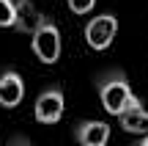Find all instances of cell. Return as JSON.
<instances>
[{
  "label": "cell",
  "instance_id": "6da1fadb",
  "mask_svg": "<svg viewBox=\"0 0 148 146\" xmlns=\"http://www.w3.org/2000/svg\"><path fill=\"white\" fill-rule=\"evenodd\" d=\"M30 36H33V53L41 64H55L60 58V30L52 19L38 14Z\"/></svg>",
  "mask_w": 148,
  "mask_h": 146
},
{
  "label": "cell",
  "instance_id": "7a4b0ae2",
  "mask_svg": "<svg viewBox=\"0 0 148 146\" xmlns=\"http://www.w3.org/2000/svg\"><path fill=\"white\" fill-rule=\"evenodd\" d=\"M99 97H101V105H104L107 113L118 116L121 110L132 108V105H137L140 99L132 94V88H129V83L123 80L121 75L115 77H107V80L99 83Z\"/></svg>",
  "mask_w": 148,
  "mask_h": 146
},
{
  "label": "cell",
  "instance_id": "3957f363",
  "mask_svg": "<svg viewBox=\"0 0 148 146\" xmlns=\"http://www.w3.org/2000/svg\"><path fill=\"white\" fill-rule=\"evenodd\" d=\"M118 33V19L115 14H96L85 25V42L90 50H107Z\"/></svg>",
  "mask_w": 148,
  "mask_h": 146
},
{
  "label": "cell",
  "instance_id": "277c9868",
  "mask_svg": "<svg viewBox=\"0 0 148 146\" xmlns=\"http://www.w3.org/2000/svg\"><path fill=\"white\" fill-rule=\"evenodd\" d=\"M63 105H66L63 102V91L60 88H47L36 99V119L41 124H55L63 116Z\"/></svg>",
  "mask_w": 148,
  "mask_h": 146
},
{
  "label": "cell",
  "instance_id": "5b68a950",
  "mask_svg": "<svg viewBox=\"0 0 148 146\" xmlns=\"http://www.w3.org/2000/svg\"><path fill=\"white\" fill-rule=\"evenodd\" d=\"M25 97V83L16 72H3L0 75V105L3 108H16Z\"/></svg>",
  "mask_w": 148,
  "mask_h": 146
},
{
  "label": "cell",
  "instance_id": "8992f818",
  "mask_svg": "<svg viewBox=\"0 0 148 146\" xmlns=\"http://www.w3.org/2000/svg\"><path fill=\"white\" fill-rule=\"evenodd\" d=\"M77 141L82 146H104L110 141V124H104V121H82L77 127Z\"/></svg>",
  "mask_w": 148,
  "mask_h": 146
},
{
  "label": "cell",
  "instance_id": "52a82bcc",
  "mask_svg": "<svg viewBox=\"0 0 148 146\" xmlns=\"http://www.w3.org/2000/svg\"><path fill=\"white\" fill-rule=\"evenodd\" d=\"M118 119H121V127L126 132H134V135L148 132V110L143 108V102H137V105H132V108L121 110Z\"/></svg>",
  "mask_w": 148,
  "mask_h": 146
},
{
  "label": "cell",
  "instance_id": "ba28073f",
  "mask_svg": "<svg viewBox=\"0 0 148 146\" xmlns=\"http://www.w3.org/2000/svg\"><path fill=\"white\" fill-rule=\"evenodd\" d=\"M16 3V19H14V30H22V33H30L33 30V25H36V19H38V14H36V8L30 6V0H14Z\"/></svg>",
  "mask_w": 148,
  "mask_h": 146
},
{
  "label": "cell",
  "instance_id": "9c48e42d",
  "mask_svg": "<svg viewBox=\"0 0 148 146\" xmlns=\"http://www.w3.org/2000/svg\"><path fill=\"white\" fill-rule=\"evenodd\" d=\"M16 19V3L14 0H0V28H11Z\"/></svg>",
  "mask_w": 148,
  "mask_h": 146
},
{
  "label": "cell",
  "instance_id": "30bf717a",
  "mask_svg": "<svg viewBox=\"0 0 148 146\" xmlns=\"http://www.w3.org/2000/svg\"><path fill=\"white\" fill-rule=\"evenodd\" d=\"M66 3H69V8L74 14H88V11H93L96 0H66Z\"/></svg>",
  "mask_w": 148,
  "mask_h": 146
},
{
  "label": "cell",
  "instance_id": "8fae6325",
  "mask_svg": "<svg viewBox=\"0 0 148 146\" xmlns=\"http://www.w3.org/2000/svg\"><path fill=\"white\" fill-rule=\"evenodd\" d=\"M140 143H143V146H148V132H143V138H140Z\"/></svg>",
  "mask_w": 148,
  "mask_h": 146
}]
</instances>
